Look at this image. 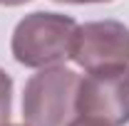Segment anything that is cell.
<instances>
[{
	"instance_id": "cell-5",
	"label": "cell",
	"mask_w": 129,
	"mask_h": 126,
	"mask_svg": "<svg viewBox=\"0 0 129 126\" xmlns=\"http://www.w3.org/2000/svg\"><path fill=\"white\" fill-rule=\"evenodd\" d=\"M13 109V79L5 69H0V126H8Z\"/></svg>"
},
{
	"instance_id": "cell-7",
	"label": "cell",
	"mask_w": 129,
	"mask_h": 126,
	"mask_svg": "<svg viewBox=\"0 0 129 126\" xmlns=\"http://www.w3.org/2000/svg\"><path fill=\"white\" fill-rule=\"evenodd\" d=\"M25 3H30V0H0V5H25Z\"/></svg>"
},
{
	"instance_id": "cell-6",
	"label": "cell",
	"mask_w": 129,
	"mask_h": 126,
	"mask_svg": "<svg viewBox=\"0 0 129 126\" xmlns=\"http://www.w3.org/2000/svg\"><path fill=\"white\" fill-rule=\"evenodd\" d=\"M55 3H75V5H87V3H112V0H55Z\"/></svg>"
},
{
	"instance_id": "cell-8",
	"label": "cell",
	"mask_w": 129,
	"mask_h": 126,
	"mask_svg": "<svg viewBox=\"0 0 129 126\" xmlns=\"http://www.w3.org/2000/svg\"><path fill=\"white\" fill-rule=\"evenodd\" d=\"M70 126H99V124H92V121H84V119H75Z\"/></svg>"
},
{
	"instance_id": "cell-9",
	"label": "cell",
	"mask_w": 129,
	"mask_h": 126,
	"mask_svg": "<svg viewBox=\"0 0 129 126\" xmlns=\"http://www.w3.org/2000/svg\"><path fill=\"white\" fill-rule=\"evenodd\" d=\"M8 126H10V124H8Z\"/></svg>"
},
{
	"instance_id": "cell-3",
	"label": "cell",
	"mask_w": 129,
	"mask_h": 126,
	"mask_svg": "<svg viewBox=\"0 0 129 126\" xmlns=\"http://www.w3.org/2000/svg\"><path fill=\"white\" fill-rule=\"evenodd\" d=\"M72 59L87 74L129 67V27L117 20H97L77 27Z\"/></svg>"
},
{
	"instance_id": "cell-1",
	"label": "cell",
	"mask_w": 129,
	"mask_h": 126,
	"mask_svg": "<svg viewBox=\"0 0 129 126\" xmlns=\"http://www.w3.org/2000/svg\"><path fill=\"white\" fill-rule=\"evenodd\" d=\"M77 22L60 13H30L13 32V57L25 67L45 69L57 62L72 59Z\"/></svg>"
},
{
	"instance_id": "cell-2",
	"label": "cell",
	"mask_w": 129,
	"mask_h": 126,
	"mask_svg": "<svg viewBox=\"0 0 129 126\" xmlns=\"http://www.w3.org/2000/svg\"><path fill=\"white\" fill-rule=\"evenodd\" d=\"M80 74L67 67H45L32 74L22 92L27 126H70L77 119Z\"/></svg>"
},
{
	"instance_id": "cell-4",
	"label": "cell",
	"mask_w": 129,
	"mask_h": 126,
	"mask_svg": "<svg viewBox=\"0 0 129 126\" xmlns=\"http://www.w3.org/2000/svg\"><path fill=\"white\" fill-rule=\"evenodd\" d=\"M77 116L99 126L129 124V67L87 74L77 92Z\"/></svg>"
}]
</instances>
